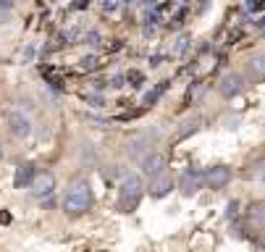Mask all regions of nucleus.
I'll use <instances>...</instances> for the list:
<instances>
[{"mask_svg": "<svg viewBox=\"0 0 265 252\" xmlns=\"http://www.w3.org/2000/svg\"><path fill=\"white\" fill-rule=\"evenodd\" d=\"M89 205H92V189L87 181H71L69 189H66V195H63V210L69 215H82L89 210Z\"/></svg>", "mask_w": 265, "mask_h": 252, "instance_id": "nucleus-1", "label": "nucleus"}, {"mask_svg": "<svg viewBox=\"0 0 265 252\" xmlns=\"http://www.w3.org/2000/svg\"><path fill=\"white\" fill-rule=\"evenodd\" d=\"M142 181L139 176H126L121 184H118V200H116V208L121 213H134L139 200H142Z\"/></svg>", "mask_w": 265, "mask_h": 252, "instance_id": "nucleus-2", "label": "nucleus"}, {"mask_svg": "<svg viewBox=\"0 0 265 252\" xmlns=\"http://www.w3.org/2000/svg\"><path fill=\"white\" fill-rule=\"evenodd\" d=\"M29 192H32L35 200H48L55 192V176L48 171H37L35 179L29 181Z\"/></svg>", "mask_w": 265, "mask_h": 252, "instance_id": "nucleus-3", "label": "nucleus"}, {"mask_svg": "<svg viewBox=\"0 0 265 252\" xmlns=\"http://www.w3.org/2000/svg\"><path fill=\"white\" fill-rule=\"evenodd\" d=\"M202 181H205L208 189H223L228 181H231V168L226 166H213L202 173Z\"/></svg>", "mask_w": 265, "mask_h": 252, "instance_id": "nucleus-4", "label": "nucleus"}, {"mask_svg": "<svg viewBox=\"0 0 265 252\" xmlns=\"http://www.w3.org/2000/svg\"><path fill=\"white\" fill-rule=\"evenodd\" d=\"M142 173H145V176H150V179L165 173V155L163 152H147L142 158Z\"/></svg>", "mask_w": 265, "mask_h": 252, "instance_id": "nucleus-5", "label": "nucleus"}, {"mask_svg": "<svg viewBox=\"0 0 265 252\" xmlns=\"http://www.w3.org/2000/svg\"><path fill=\"white\" fill-rule=\"evenodd\" d=\"M8 129L13 137H29V132H32V121H29L21 110H11L8 113Z\"/></svg>", "mask_w": 265, "mask_h": 252, "instance_id": "nucleus-6", "label": "nucleus"}, {"mask_svg": "<svg viewBox=\"0 0 265 252\" xmlns=\"http://www.w3.org/2000/svg\"><path fill=\"white\" fill-rule=\"evenodd\" d=\"M200 186H202V171L186 168L181 173V192H184V197H194Z\"/></svg>", "mask_w": 265, "mask_h": 252, "instance_id": "nucleus-7", "label": "nucleus"}, {"mask_svg": "<svg viewBox=\"0 0 265 252\" xmlns=\"http://www.w3.org/2000/svg\"><path fill=\"white\" fill-rule=\"evenodd\" d=\"M171 189H174V179H171L168 173H160V176H155L150 181V197L160 200V197H165L171 192Z\"/></svg>", "mask_w": 265, "mask_h": 252, "instance_id": "nucleus-8", "label": "nucleus"}, {"mask_svg": "<svg viewBox=\"0 0 265 252\" xmlns=\"http://www.w3.org/2000/svg\"><path fill=\"white\" fill-rule=\"evenodd\" d=\"M244 89V79L239 74H226L221 79V92H223V98H234V94H239Z\"/></svg>", "mask_w": 265, "mask_h": 252, "instance_id": "nucleus-9", "label": "nucleus"}, {"mask_svg": "<svg viewBox=\"0 0 265 252\" xmlns=\"http://www.w3.org/2000/svg\"><path fill=\"white\" fill-rule=\"evenodd\" d=\"M35 166L32 163H21L16 168V176H13V186H29V181L35 179Z\"/></svg>", "mask_w": 265, "mask_h": 252, "instance_id": "nucleus-10", "label": "nucleus"}, {"mask_svg": "<svg viewBox=\"0 0 265 252\" xmlns=\"http://www.w3.org/2000/svg\"><path fill=\"white\" fill-rule=\"evenodd\" d=\"M129 155H131V158H145V155H147V137L131 139V145H129Z\"/></svg>", "mask_w": 265, "mask_h": 252, "instance_id": "nucleus-11", "label": "nucleus"}, {"mask_svg": "<svg viewBox=\"0 0 265 252\" xmlns=\"http://www.w3.org/2000/svg\"><path fill=\"white\" fill-rule=\"evenodd\" d=\"M189 47H192V40H189V35H181V37H176V42H174V55H186V53H189Z\"/></svg>", "mask_w": 265, "mask_h": 252, "instance_id": "nucleus-12", "label": "nucleus"}, {"mask_svg": "<svg viewBox=\"0 0 265 252\" xmlns=\"http://www.w3.org/2000/svg\"><path fill=\"white\" fill-rule=\"evenodd\" d=\"M121 6H123V0H100V8L105 13H116Z\"/></svg>", "mask_w": 265, "mask_h": 252, "instance_id": "nucleus-13", "label": "nucleus"}, {"mask_svg": "<svg viewBox=\"0 0 265 252\" xmlns=\"http://www.w3.org/2000/svg\"><path fill=\"white\" fill-rule=\"evenodd\" d=\"M79 42H87V45H100L103 37H100V32H87V35H82Z\"/></svg>", "mask_w": 265, "mask_h": 252, "instance_id": "nucleus-14", "label": "nucleus"}, {"mask_svg": "<svg viewBox=\"0 0 265 252\" xmlns=\"http://www.w3.org/2000/svg\"><path fill=\"white\" fill-rule=\"evenodd\" d=\"M160 92H163V87H158V89H152V92H147V94H145V98H142V105H147V108H150V105H152L155 100H158V94H160Z\"/></svg>", "mask_w": 265, "mask_h": 252, "instance_id": "nucleus-15", "label": "nucleus"}, {"mask_svg": "<svg viewBox=\"0 0 265 252\" xmlns=\"http://www.w3.org/2000/svg\"><path fill=\"white\" fill-rule=\"evenodd\" d=\"M95 66H97V55H84V58H82V69H84V71H92Z\"/></svg>", "mask_w": 265, "mask_h": 252, "instance_id": "nucleus-16", "label": "nucleus"}, {"mask_svg": "<svg viewBox=\"0 0 265 252\" xmlns=\"http://www.w3.org/2000/svg\"><path fill=\"white\" fill-rule=\"evenodd\" d=\"M123 79H129V82H134V87H139V84H142L145 82V76L142 74H139V71H129L126 76H123Z\"/></svg>", "mask_w": 265, "mask_h": 252, "instance_id": "nucleus-17", "label": "nucleus"}, {"mask_svg": "<svg viewBox=\"0 0 265 252\" xmlns=\"http://www.w3.org/2000/svg\"><path fill=\"white\" fill-rule=\"evenodd\" d=\"M87 103H89V105H95V108H103V105H105V98H103V94H89Z\"/></svg>", "mask_w": 265, "mask_h": 252, "instance_id": "nucleus-18", "label": "nucleus"}, {"mask_svg": "<svg viewBox=\"0 0 265 252\" xmlns=\"http://www.w3.org/2000/svg\"><path fill=\"white\" fill-rule=\"evenodd\" d=\"M40 53V42H32L26 47V60H32V55H37Z\"/></svg>", "mask_w": 265, "mask_h": 252, "instance_id": "nucleus-19", "label": "nucleus"}, {"mask_svg": "<svg viewBox=\"0 0 265 252\" xmlns=\"http://www.w3.org/2000/svg\"><path fill=\"white\" fill-rule=\"evenodd\" d=\"M197 129H200L197 123H186V129H184V132H179V137L184 139V137H189V134H192V132H197Z\"/></svg>", "mask_w": 265, "mask_h": 252, "instance_id": "nucleus-20", "label": "nucleus"}, {"mask_svg": "<svg viewBox=\"0 0 265 252\" xmlns=\"http://www.w3.org/2000/svg\"><path fill=\"white\" fill-rule=\"evenodd\" d=\"M262 8V0H249V3H247V11H252V13H257Z\"/></svg>", "mask_w": 265, "mask_h": 252, "instance_id": "nucleus-21", "label": "nucleus"}, {"mask_svg": "<svg viewBox=\"0 0 265 252\" xmlns=\"http://www.w3.org/2000/svg\"><path fill=\"white\" fill-rule=\"evenodd\" d=\"M252 71H255V76H262V58L252 60Z\"/></svg>", "mask_w": 265, "mask_h": 252, "instance_id": "nucleus-22", "label": "nucleus"}, {"mask_svg": "<svg viewBox=\"0 0 265 252\" xmlns=\"http://www.w3.org/2000/svg\"><path fill=\"white\" fill-rule=\"evenodd\" d=\"M87 3H89V0H74V3H71V8H87Z\"/></svg>", "mask_w": 265, "mask_h": 252, "instance_id": "nucleus-23", "label": "nucleus"}, {"mask_svg": "<svg viewBox=\"0 0 265 252\" xmlns=\"http://www.w3.org/2000/svg\"><path fill=\"white\" fill-rule=\"evenodd\" d=\"M13 3H11V0H0V8H11Z\"/></svg>", "mask_w": 265, "mask_h": 252, "instance_id": "nucleus-24", "label": "nucleus"}, {"mask_svg": "<svg viewBox=\"0 0 265 252\" xmlns=\"http://www.w3.org/2000/svg\"><path fill=\"white\" fill-rule=\"evenodd\" d=\"M50 3H55V0H50Z\"/></svg>", "mask_w": 265, "mask_h": 252, "instance_id": "nucleus-25", "label": "nucleus"}]
</instances>
